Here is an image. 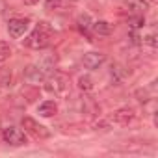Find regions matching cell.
<instances>
[{
	"instance_id": "cell-1",
	"label": "cell",
	"mask_w": 158,
	"mask_h": 158,
	"mask_svg": "<svg viewBox=\"0 0 158 158\" xmlns=\"http://www.w3.org/2000/svg\"><path fill=\"white\" fill-rule=\"evenodd\" d=\"M48 43H50V28L47 23H39V26L24 39V45L30 48H35V50L48 47Z\"/></svg>"
},
{
	"instance_id": "cell-2",
	"label": "cell",
	"mask_w": 158,
	"mask_h": 158,
	"mask_svg": "<svg viewBox=\"0 0 158 158\" xmlns=\"http://www.w3.org/2000/svg\"><path fill=\"white\" fill-rule=\"evenodd\" d=\"M2 141L8 143V145L19 147V145H24L26 143V134L21 128H17V127H6L2 130Z\"/></svg>"
},
{
	"instance_id": "cell-3",
	"label": "cell",
	"mask_w": 158,
	"mask_h": 158,
	"mask_svg": "<svg viewBox=\"0 0 158 158\" xmlns=\"http://www.w3.org/2000/svg\"><path fill=\"white\" fill-rule=\"evenodd\" d=\"M50 93H63V91H67V88H69V78L65 76V74H61V73H54L48 80H47V86H45Z\"/></svg>"
},
{
	"instance_id": "cell-4",
	"label": "cell",
	"mask_w": 158,
	"mask_h": 158,
	"mask_svg": "<svg viewBox=\"0 0 158 158\" xmlns=\"http://www.w3.org/2000/svg\"><path fill=\"white\" fill-rule=\"evenodd\" d=\"M23 128L26 130V132H30V134H34L35 138H41V139H45V138H48L50 136V132L47 130V127H43V125H39L35 119H32V117H23Z\"/></svg>"
},
{
	"instance_id": "cell-5",
	"label": "cell",
	"mask_w": 158,
	"mask_h": 158,
	"mask_svg": "<svg viewBox=\"0 0 158 158\" xmlns=\"http://www.w3.org/2000/svg\"><path fill=\"white\" fill-rule=\"evenodd\" d=\"M30 26V19H10L8 23V34L13 39H19L21 35H24V32Z\"/></svg>"
},
{
	"instance_id": "cell-6",
	"label": "cell",
	"mask_w": 158,
	"mask_h": 158,
	"mask_svg": "<svg viewBox=\"0 0 158 158\" xmlns=\"http://www.w3.org/2000/svg\"><path fill=\"white\" fill-rule=\"evenodd\" d=\"M134 117H136V114H134V110L128 108V106H127V108H119V110H115V112L112 114V121L117 123V125H121V127H127L128 123H132Z\"/></svg>"
},
{
	"instance_id": "cell-7",
	"label": "cell",
	"mask_w": 158,
	"mask_h": 158,
	"mask_svg": "<svg viewBox=\"0 0 158 158\" xmlns=\"http://www.w3.org/2000/svg\"><path fill=\"white\" fill-rule=\"evenodd\" d=\"M106 61V56L102 52H86L82 58V63L86 69H99Z\"/></svg>"
},
{
	"instance_id": "cell-8",
	"label": "cell",
	"mask_w": 158,
	"mask_h": 158,
	"mask_svg": "<svg viewBox=\"0 0 158 158\" xmlns=\"http://www.w3.org/2000/svg\"><path fill=\"white\" fill-rule=\"evenodd\" d=\"M24 78H26L30 84H41L45 78H47V74L43 73V69L39 65H28L24 69Z\"/></svg>"
},
{
	"instance_id": "cell-9",
	"label": "cell",
	"mask_w": 158,
	"mask_h": 158,
	"mask_svg": "<svg viewBox=\"0 0 158 158\" xmlns=\"http://www.w3.org/2000/svg\"><path fill=\"white\" fill-rule=\"evenodd\" d=\"M56 112H58V104L54 101H45L37 108V114L41 117H52V115H56Z\"/></svg>"
},
{
	"instance_id": "cell-10",
	"label": "cell",
	"mask_w": 158,
	"mask_h": 158,
	"mask_svg": "<svg viewBox=\"0 0 158 158\" xmlns=\"http://www.w3.org/2000/svg\"><path fill=\"white\" fill-rule=\"evenodd\" d=\"M125 6L136 13H145L149 10V0H125Z\"/></svg>"
},
{
	"instance_id": "cell-11",
	"label": "cell",
	"mask_w": 158,
	"mask_h": 158,
	"mask_svg": "<svg viewBox=\"0 0 158 158\" xmlns=\"http://www.w3.org/2000/svg\"><path fill=\"white\" fill-rule=\"evenodd\" d=\"M91 28H93V32L97 35H110L112 34V24L106 23V21H95L91 24Z\"/></svg>"
},
{
	"instance_id": "cell-12",
	"label": "cell",
	"mask_w": 158,
	"mask_h": 158,
	"mask_svg": "<svg viewBox=\"0 0 158 158\" xmlns=\"http://www.w3.org/2000/svg\"><path fill=\"white\" fill-rule=\"evenodd\" d=\"M78 88H80L82 91H91L93 89V78L89 74H82L80 78H78Z\"/></svg>"
},
{
	"instance_id": "cell-13",
	"label": "cell",
	"mask_w": 158,
	"mask_h": 158,
	"mask_svg": "<svg viewBox=\"0 0 158 158\" xmlns=\"http://www.w3.org/2000/svg\"><path fill=\"white\" fill-rule=\"evenodd\" d=\"M91 24H93V21H91V17L88 13H82L80 17H78V28H80L82 32H88L91 28Z\"/></svg>"
},
{
	"instance_id": "cell-14",
	"label": "cell",
	"mask_w": 158,
	"mask_h": 158,
	"mask_svg": "<svg viewBox=\"0 0 158 158\" xmlns=\"http://www.w3.org/2000/svg\"><path fill=\"white\" fill-rule=\"evenodd\" d=\"M10 56H11V47H10V43L0 41V63L6 61Z\"/></svg>"
},
{
	"instance_id": "cell-15",
	"label": "cell",
	"mask_w": 158,
	"mask_h": 158,
	"mask_svg": "<svg viewBox=\"0 0 158 158\" xmlns=\"http://www.w3.org/2000/svg\"><path fill=\"white\" fill-rule=\"evenodd\" d=\"M121 78H123V71H121V67H119V65H114V67H112V80H114L115 84H119V82H121Z\"/></svg>"
},
{
	"instance_id": "cell-16",
	"label": "cell",
	"mask_w": 158,
	"mask_h": 158,
	"mask_svg": "<svg viewBox=\"0 0 158 158\" xmlns=\"http://www.w3.org/2000/svg\"><path fill=\"white\" fill-rule=\"evenodd\" d=\"M141 39H143V43H145V45H149V47H152V48L158 45L156 35H154V34H149V35H145V37H141Z\"/></svg>"
},
{
	"instance_id": "cell-17",
	"label": "cell",
	"mask_w": 158,
	"mask_h": 158,
	"mask_svg": "<svg viewBox=\"0 0 158 158\" xmlns=\"http://www.w3.org/2000/svg\"><path fill=\"white\" fill-rule=\"evenodd\" d=\"M45 6L47 10H58L61 6V0H45Z\"/></svg>"
},
{
	"instance_id": "cell-18",
	"label": "cell",
	"mask_w": 158,
	"mask_h": 158,
	"mask_svg": "<svg viewBox=\"0 0 158 158\" xmlns=\"http://www.w3.org/2000/svg\"><path fill=\"white\" fill-rule=\"evenodd\" d=\"M143 24H145V19H143V15H141V13H139L138 17H134V19H132V28H141Z\"/></svg>"
},
{
	"instance_id": "cell-19",
	"label": "cell",
	"mask_w": 158,
	"mask_h": 158,
	"mask_svg": "<svg viewBox=\"0 0 158 158\" xmlns=\"http://www.w3.org/2000/svg\"><path fill=\"white\" fill-rule=\"evenodd\" d=\"M130 37H132V43H139V37H138V34H136V32H132V34H130Z\"/></svg>"
},
{
	"instance_id": "cell-20",
	"label": "cell",
	"mask_w": 158,
	"mask_h": 158,
	"mask_svg": "<svg viewBox=\"0 0 158 158\" xmlns=\"http://www.w3.org/2000/svg\"><path fill=\"white\" fill-rule=\"evenodd\" d=\"M6 11V2L4 0H0V13H4Z\"/></svg>"
},
{
	"instance_id": "cell-21",
	"label": "cell",
	"mask_w": 158,
	"mask_h": 158,
	"mask_svg": "<svg viewBox=\"0 0 158 158\" xmlns=\"http://www.w3.org/2000/svg\"><path fill=\"white\" fill-rule=\"evenodd\" d=\"M39 0H24V4H28V6H34V4H37Z\"/></svg>"
},
{
	"instance_id": "cell-22",
	"label": "cell",
	"mask_w": 158,
	"mask_h": 158,
	"mask_svg": "<svg viewBox=\"0 0 158 158\" xmlns=\"http://www.w3.org/2000/svg\"><path fill=\"white\" fill-rule=\"evenodd\" d=\"M0 141H2V132H0Z\"/></svg>"
}]
</instances>
